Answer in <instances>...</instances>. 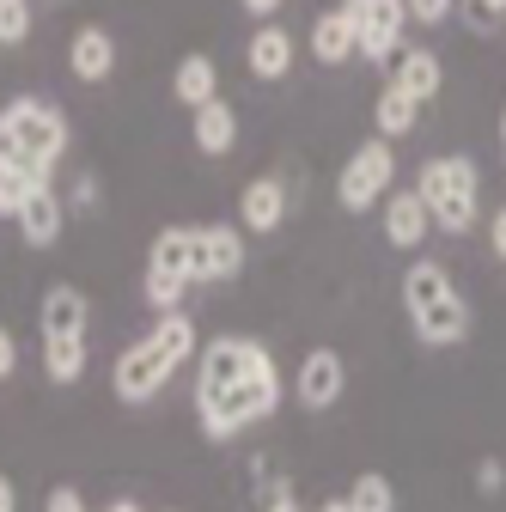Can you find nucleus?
Listing matches in <instances>:
<instances>
[{
	"mask_svg": "<svg viewBox=\"0 0 506 512\" xmlns=\"http://www.w3.org/2000/svg\"><path fill=\"white\" fill-rule=\"evenodd\" d=\"M31 189H43V183H31V177H13V171H0V214H7V220H19V208L31 202Z\"/></svg>",
	"mask_w": 506,
	"mask_h": 512,
	"instance_id": "nucleus-25",
	"label": "nucleus"
},
{
	"mask_svg": "<svg viewBox=\"0 0 506 512\" xmlns=\"http://www.w3.org/2000/svg\"><path fill=\"white\" fill-rule=\"evenodd\" d=\"M458 7H464L470 31H494V25L506 19V0H458Z\"/></svg>",
	"mask_w": 506,
	"mask_h": 512,
	"instance_id": "nucleus-26",
	"label": "nucleus"
},
{
	"mask_svg": "<svg viewBox=\"0 0 506 512\" xmlns=\"http://www.w3.org/2000/svg\"><path fill=\"white\" fill-rule=\"evenodd\" d=\"M196 147H202L208 159H226V153L238 147V110H232L226 98H214V104L196 110Z\"/></svg>",
	"mask_w": 506,
	"mask_h": 512,
	"instance_id": "nucleus-20",
	"label": "nucleus"
},
{
	"mask_svg": "<svg viewBox=\"0 0 506 512\" xmlns=\"http://www.w3.org/2000/svg\"><path fill=\"white\" fill-rule=\"evenodd\" d=\"M61 220H68V208H61V196L43 183V189H31V202L19 208V238L37 244V250H49L61 238Z\"/></svg>",
	"mask_w": 506,
	"mask_h": 512,
	"instance_id": "nucleus-17",
	"label": "nucleus"
},
{
	"mask_svg": "<svg viewBox=\"0 0 506 512\" xmlns=\"http://www.w3.org/2000/svg\"><path fill=\"white\" fill-rule=\"evenodd\" d=\"M354 49H360V19H354L348 0L330 7V13H318V25H311V55H318L324 68H342Z\"/></svg>",
	"mask_w": 506,
	"mask_h": 512,
	"instance_id": "nucleus-12",
	"label": "nucleus"
},
{
	"mask_svg": "<svg viewBox=\"0 0 506 512\" xmlns=\"http://www.w3.org/2000/svg\"><path fill=\"white\" fill-rule=\"evenodd\" d=\"M189 256H196V226H165V232L153 238V250H147L141 293H147V305H153L159 317L177 311L183 293H189Z\"/></svg>",
	"mask_w": 506,
	"mask_h": 512,
	"instance_id": "nucleus-6",
	"label": "nucleus"
},
{
	"mask_svg": "<svg viewBox=\"0 0 506 512\" xmlns=\"http://www.w3.org/2000/svg\"><path fill=\"white\" fill-rule=\"evenodd\" d=\"M415 196L427 202V220L439 226V232H470L476 226V208H482V171H476V159H464V153H439V159H427L421 171H415Z\"/></svg>",
	"mask_w": 506,
	"mask_h": 512,
	"instance_id": "nucleus-5",
	"label": "nucleus"
},
{
	"mask_svg": "<svg viewBox=\"0 0 506 512\" xmlns=\"http://www.w3.org/2000/svg\"><path fill=\"white\" fill-rule=\"evenodd\" d=\"M488 244H494V256H500V263H506V208L488 220Z\"/></svg>",
	"mask_w": 506,
	"mask_h": 512,
	"instance_id": "nucleus-32",
	"label": "nucleus"
},
{
	"mask_svg": "<svg viewBox=\"0 0 506 512\" xmlns=\"http://www.w3.org/2000/svg\"><path fill=\"white\" fill-rule=\"evenodd\" d=\"M0 512H19V488L7 476H0Z\"/></svg>",
	"mask_w": 506,
	"mask_h": 512,
	"instance_id": "nucleus-34",
	"label": "nucleus"
},
{
	"mask_svg": "<svg viewBox=\"0 0 506 512\" xmlns=\"http://www.w3.org/2000/svg\"><path fill=\"white\" fill-rule=\"evenodd\" d=\"M318 512H348V494H342V500H324Z\"/></svg>",
	"mask_w": 506,
	"mask_h": 512,
	"instance_id": "nucleus-36",
	"label": "nucleus"
},
{
	"mask_svg": "<svg viewBox=\"0 0 506 512\" xmlns=\"http://www.w3.org/2000/svg\"><path fill=\"white\" fill-rule=\"evenodd\" d=\"M171 92H177L189 110L214 104V98H220V68H214V55H183L177 74H171Z\"/></svg>",
	"mask_w": 506,
	"mask_h": 512,
	"instance_id": "nucleus-19",
	"label": "nucleus"
},
{
	"mask_svg": "<svg viewBox=\"0 0 506 512\" xmlns=\"http://www.w3.org/2000/svg\"><path fill=\"white\" fill-rule=\"evenodd\" d=\"M397 92H409L415 104H427L439 86H446V68H439V55L433 49H403L397 55V80H391Z\"/></svg>",
	"mask_w": 506,
	"mask_h": 512,
	"instance_id": "nucleus-18",
	"label": "nucleus"
},
{
	"mask_svg": "<svg viewBox=\"0 0 506 512\" xmlns=\"http://www.w3.org/2000/svg\"><path fill=\"white\" fill-rule=\"evenodd\" d=\"M452 7H458V0H409V19L439 25V19H452Z\"/></svg>",
	"mask_w": 506,
	"mask_h": 512,
	"instance_id": "nucleus-29",
	"label": "nucleus"
},
{
	"mask_svg": "<svg viewBox=\"0 0 506 512\" xmlns=\"http://www.w3.org/2000/svg\"><path fill=\"white\" fill-rule=\"evenodd\" d=\"M263 512H305V506H299L293 482H275V488H269V500H263Z\"/></svg>",
	"mask_w": 506,
	"mask_h": 512,
	"instance_id": "nucleus-30",
	"label": "nucleus"
},
{
	"mask_svg": "<svg viewBox=\"0 0 506 512\" xmlns=\"http://www.w3.org/2000/svg\"><path fill=\"white\" fill-rule=\"evenodd\" d=\"M68 153V116L43 98H13L0 110V171L49 183V171Z\"/></svg>",
	"mask_w": 506,
	"mask_h": 512,
	"instance_id": "nucleus-3",
	"label": "nucleus"
},
{
	"mask_svg": "<svg viewBox=\"0 0 506 512\" xmlns=\"http://www.w3.org/2000/svg\"><path fill=\"white\" fill-rule=\"evenodd\" d=\"M415 122H421V104H415L409 92H397V86L378 92V104H372V128H378V141H409V135H415Z\"/></svg>",
	"mask_w": 506,
	"mask_h": 512,
	"instance_id": "nucleus-21",
	"label": "nucleus"
},
{
	"mask_svg": "<svg viewBox=\"0 0 506 512\" xmlns=\"http://www.w3.org/2000/svg\"><path fill=\"white\" fill-rule=\"evenodd\" d=\"M68 68H74V80H92V86L110 80L116 74V37L104 25H80L68 43Z\"/></svg>",
	"mask_w": 506,
	"mask_h": 512,
	"instance_id": "nucleus-15",
	"label": "nucleus"
},
{
	"mask_svg": "<svg viewBox=\"0 0 506 512\" xmlns=\"http://www.w3.org/2000/svg\"><path fill=\"white\" fill-rule=\"evenodd\" d=\"M281 397H287V378L263 342L214 336L196 354V421L214 445L244 433L250 421H269L281 409Z\"/></svg>",
	"mask_w": 506,
	"mask_h": 512,
	"instance_id": "nucleus-1",
	"label": "nucleus"
},
{
	"mask_svg": "<svg viewBox=\"0 0 506 512\" xmlns=\"http://www.w3.org/2000/svg\"><path fill=\"white\" fill-rule=\"evenodd\" d=\"M287 220V183L281 177H250L238 196V232H275Z\"/></svg>",
	"mask_w": 506,
	"mask_h": 512,
	"instance_id": "nucleus-11",
	"label": "nucleus"
},
{
	"mask_svg": "<svg viewBox=\"0 0 506 512\" xmlns=\"http://www.w3.org/2000/svg\"><path fill=\"white\" fill-rule=\"evenodd\" d=\"M86 372V336H43V378L74 384Z\"/></svg>",
	"mask_w": 506,
	"mask_h": 512,
	"instance_id": "nucleus-22",
	"label": "nucleus"
},
{
	"mask_svg": "<svg viewBox=\"0 0 506 512\" xmlns=\"http://www.w3.org/2000/svg\"><path fill=\"white\" fill-rule=\"evenodd\" d=\"M403 311H409V324H415V336L427 348H458L470 336V305L452 287L446 263H433V256L409 263V275H403Z\"/></svg>",
	"mask_w": 506,
	"mask_h": 512,
	"instance_id": "nucleus-4",
	"label": "nucleus"
},
{
	"mask_svg": "<svg viewBox=\"0 0 506 512\" xmlns=\"http://www.w3.org/2000/svg\"><path fill=\"white\" fill-rule=\"evenodd\" d=\"M244 68L257 74V80H287V74H293V31L257 25V37L244 43Z\"/></svg>",
	"mask_w": 506,
	"mask_h": 512,
	"instance_id": "nucleus-16",
	"label": "nucleus"
},
{
	"mask_svg": "<svg viewBox=\"0 0 506 512\" xmlns=\"http://www.w3.org/2000/svg\"><path fill=\"white\" fill-rule=\"evenodd\" d=\"M427 232H433V220H427V202L415 196V189H397V196H385V244L421 250Z\"/></svg>",
	"mask_w": 506,
	"mask_h": 512,
	"instance_id": "nucleus-14",
	"label": "nucleus"
},
{
	"mask_svg": "<svg viewBox=\"0 0 506 512\" xmlns=\"http://www.w3.org/2000/svg\"><path fill=\"white\" fill-rule=\"evenodd\" d=\"M244 13H250V19H263V25H275V13H281V0H244Z\"/></svg>",
	"mask_w": 506,
	"mask_h": 512,
	"instance_id": "nucleus-33",
	"label": "nucleus"
},
{
	"mask_svg": "<svg viewBox=\"0 0 506 512\" xmlns=\"http://www.w3.org/2000/svg\"><path fill=\"white\" fill-rule=\"evenodd\" d=\"M19 372V342H13V330H0V378H13Z\"/></svg>",
	"mask_w": 506,
	"mask_h": 512,
	"instance_id": "nucleus-31",
	"label": "nucleus"
},
{
	"mask_svg": "<svg viewBox=\"0 0 506 512\" xmlns=\"http://www.w3.org/2000/svg\"><path fill=\"white\" fill-rule=\"evenodd\" d=\"M43 512H92V506L80 500V488H68V482H55V488L43 494Z\"/></svg>",
	"mask_w": 506,
	"mask_h": 512,
	"instance_id": "nucleus-27",
	"label": "nucleus"
},
{
	"mask_svg": "<svg viewBox=\"0 0 506 512\" xmlns=\"http://www.w3.org/2000/svg\"><path fill=\"white\" fill-rule=\"evenodd\" d=\"M348 512H397V488L378 476V470H366V476L348 488Z\"/></svg>",
	"mask_w": 506,
	"mask_h": 512,
	"instance_id": "nucleus-23",
	"label": "nucleus"
},
{
	"mask_svg": "<svg viewBox=\"0 0 506 512\" xmlns=\"http://www.w3.org/2000/svg\"><path fill=\"white\" fill-rule=\"evenodd\" d=\"M342 391H348V360L336 354V348H311L305 360H299V372H293V397H299V409H336L342 403Z\"/></svg>",
	"mask_w": 506,
	"mask_h": 512,
	"instance_id": "nucleus-8",
	"label": "nucleus"
},
{
	"mask_svg": "<svg viewBox=\"0 0 506 512\" xmlns=\"http://www.w3.org/2000/svg\"><path fill=\"white\" fill-rule=\"evenodd\" d=\"M244 269V232L214 220L196 226V256H189V281H232Z\"/></svg>",
	"mask_w": 506,
	"mask_h": 512,
	"instance_id": "nucleus-10",
	"label": "nucleus"
},
{
	"mask_svg": "<svg viewBox=\"0 0 506 512\" xmlns=\"http://www.w3.org/2000/svg\"><path fill=\"white\" fill-rule=\"evenodd\" d=\"M31 37V7H25V0H0V43H25Z\"/></svg>",
	"mask_w": 506,
	"mask_h": 512,
	"instance_id": "nucleus-24",
	"label": "nucleus"
},
{
	"mask_svg": "<svg viewBox=\"0 0 506 512\" xmlns=\"http://www.w3.org/2000/svg\"><path fill=\"white\" fill-rule=\"evenodd\" d=\"M196 354H202L196 317H189V311H165L141 342H129V348L116 354V366H110L116 403H153V397L165 391V378H171L183 360H196Z\"/></svg>",
	"mask_w": 506,
	"mask_h": 512,
	"instance_id": "nucleus-2",
	"label": "nucleus"
},
{
	"mask_svg": "<svg viewBox=\"0 0 506 512\" xmlns=\"http://www.w3.org/2000/svg\"><path fill=\"white\" fill-rule=\"evenodd\" d=\"M360 19V55L366 61H397L403 25H409V0H348Z\"/></svg>",
	"mask_w": 506,
	"mask_h": 512,
	"instance_id": "nucleus-9",
	"label": "nucleus"
},
{
	"mask_svg": "<svg viewBox=\"0 0 506 512\" xmlns=\"http://www.w3.org/2000/svg\"><path fill=\"white\" fill-rule=\"evenodd\" d=\"M37 324H43V336H86V324H92V299H86L80 287H68V281H55V287L43 293Z\"/></svg>",
	"mask_w": 506,
	"mask_h": 512,
	"instance_id": "nucleus-13",
	"label": "nucleus"
},
{
	"mask_svg": "<svg viewBox=\"0 0 506 512\" xmlns=\"http://www.w3.org/2000/svg\"><path fill=\"white\" fill-rule=\"evenodd\" d=\"M500 159H506V110H500Z\"/></svg>",
	"mask_w": 506,
	"mask_h": 512,
	"instance_id": "nucleus-37",
	"label": "nucleus"
},
{
	"mask_svg": "<svg viewBox=\"0 0 506 512\" xmlns=\"http://www.w3.org/2000/svg\"><path fill=\"white\" fill-rule=\"evenodd\" d=\"M506 488V464L500 458H482L476 464V494H500Z\"/></svg>",
	"mask_w": 506,
	"mask_h": 512,
	"instance_id": "nucleus-28",
	"label": "nucleus"
},
{
	"mask_svg": "<svg viewBox=\"0 0 506 512\" xmlns=\"http://www.w3.org/2000/svg\"><path fill=\"white\" fill-rule=\"evenodd\" d=\"M391 177H397V153H391V141H360V147L348 153L342 177H336V202H342L348 214H366V208L385 202Z\"/></svg>",
	"mask_w": 506,
	"mask_h": 512,
	"instance_id": "nucleus-7",
	"label": "nucleus"
},
{
	"mask_svg": "<svg viewBox=\"0 0 506 512\" xmlns=\"http://www.w3.org/2000/svg\"><path fill=\"white\" fill-rule=\"evenodd\" d=\"M104 512H141V506H135V500H110Z\"/></svg>",
	"mask_w": 506,
	"mask_h": 512,
	"instance_id": "nucleus-35",
	"label": "nucleus"
}]
</instances>
